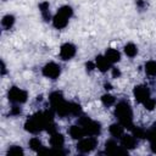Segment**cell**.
I'll use <instances>...</instances> for the list:
<instances>
[{
    "instance_id": "obj_16",
    "label": "cell",
    "mask_w": 156,
    "mask_h": 156,
    "mask_svg": "<svg viewBox=\"0 0 156 156\" xmlns=\"http://www.w3.org/2000/svg\"><path fill=\"white\" fill-rule=\"evenodd\" d=\"M105 57H106L111 63H116V62H118V61L121 60V54H119L118 50L110 48V49H107V50L105 51Z\"/></svg>"
},
{
    "instance_id": "obj_36",
    "label": "cell",
    "mask_w": 156,
    "mask_h": 156,
    "mask_svg": "<svg viewBox=\"0 0 156 156\" xmlns=\"http://www.w3.org/2000/svg\"><path fill=\"white\" fill-rule=\"evenodd\" d=\"M105 89H106V90H111V89H112L111 84H110V83H105Z\"/></svg>"
},
{
    "instance_id": "obj_33",
    "label": "cell",
    "mask_w": 156,
    "mask_h": 156,
    "mask_svg": "<svg viewBox=\"0 0 156 156\" xmlns=\"http://www.w3.org/2000/svg\"><path fill=\"white\" fill-rule=\"evenodd\" d=\"M111 71H112V77H113V78H119V77H121V71H119L118 68L112 67Z\"/></svg>"
},
{
    "instance_id": "obj_8",
    "label": "cell",
    "mask_w": 156,
    "mask_h": 156,
    "mask_svg": "<svg viewBox=\"0 0 156 156\" xmlns=\"http://www.w3.org/2000/svg\"><path fill=\"white\" fill-rule=\"evenodd\" d=\"M76 51H77V49L72 43H65L60 48V56L62 60L67 61V60H71L76 55Z\"/></svg>"
},
{
    "instance_id": "obj_18",
    "label": "cell",
    "mask_w": 156,
    "mask_h": 156,
    "mask_svg": "<svg viewBox=\"0 0 156 156\" xmlns=\"http://www.w3.org/2000/svg\"><path fill=\"white\" fill-rule=\"evenodd\" d=\"M39 10L41 13V17L45 21H50V11H49V2L48 1H43L39 4Z\"/></svg>"
},
{
    "instance_id": "obj_4",
    "label": "cell",
    "mask_w": 156,
    "mask_h": 156,
    "mask_svg": "<svg viewBox=\"0 0 156 156\" xmlns=\"http://www.w3.org/2000/svg\"><path fill=\"white\" fill-rule=\"evenodd\" d=\"M98 145V139L93 135H88L87 138H82L77 144V150L80 154H88L93 151Z\"/></svg>"
},
{
    "instance_id": "obj_14",
    "label": "cell",
    "mask_w": 156,
    "mask_h": 156,
    "mask_svg": "<svg viewBox=\"0 0 156 156\" xmlns=\"http://www.w3.org/2000/svg\"><path fill=\"white\" fill-rule=\"evenodd\" d=\"M67 24H68V18H66L65 16H62L60 13H56L52 17V26L56 29H63Z\"/></svg>"
},
{
    "instance_id": "obj_10",
    "label": "cell",
    "mask_w": 156,
    "mask_h": 156,
    "mask_svg": "<svg viewBox=\"0 0 156 156\" xmlns=\"http://www.w3.org/2000/svg\"><path fill=\"white\" fill-rule=\"evenodd\" d=\"M121 145L126 149V150H132L136 146V138L132 134H123L121 138Z\"/></svg>"
},
{
    "instance_id": "obj_24",
    "label": "cell",
    "mask_w": 156,
    "mask_h": 156,
    "mask_svg": "<svg viewBox=\"0 0 156 156\" xmlns=\"http://www.w3.org/2000/svg\"><path fill=\"white\" fill-rule=\"evenodd\" d=\"M101 101H102V104H104L105 106L110 107V106H112V105L116 102V99H115V96L111 95V94H104V95L101 96Z\"/></svg>"
},
{
    "instance_id": "obj_6",
    "label": "cell",
    "mask_w": 156,
    "mask_h": 156,
    "mask_svg": "<svg viewBox=\"0 0 156 156\" xmlns=\"http://www.w3.org/2000/svg\"><path fill=\"white\" fill-rule=\"evenodd\" d=\"M128 150H126L122 145H117V143L115 140H107L105 143V152L110 154V155H123L127 154Z\"/></svg>"
},
{
    "instance_id": "obj_34",
    "label": "cell",
    "mask_w": 156,
    "mask_h": 156,
    "mask_svg": "<svg viewBox=\"0 0 156 156\" xmlns=\"http://www.w3.org/2000/svg\"><path fill=\"white\" fill-rule=\"evenodd\" d=\"M150 144H151V151L152 152H155L156 154V140H154V141H150Z\"/></svg>"
},
{
    "instance_id": "obj_15",
    "label": "cell",
    "mask_w": 156,
    "mask_h": 156,
    "mask_svg": "<svg viewBox=\"0 0 156 156\" xmlns=\"http://www.w3.org/2000/svg\"><path fill=\"white\" fill-rule=\"evenodd\" d=\"M108 130H110V134H111L113 138H121V136L124 134V127H123L119 122L112 123V124L110 126Z\"/></svg>"
},
{
    "instance_id": "obj_30",
    "label": "cell",
    "mask_w": 156,
    "mask_h": 156,
    "mask_svg": "<svg viewBox=\"0 0 156 156\" xmlns=\"http://www.w3.org/2000/svg\"><path fill=\"white\" fill-rule=\"evenodd\" d=\"M22 113V108L18 104H13V106L10 108V116H20Z\"/></svg>"
},
{
    "instance_id": "obj_32",
    "label": "cell",
    "mask_w": 156,
    "mask_h": 156,
    "mask_svg": "<svg viewBox=\"0 0 156 156\" xmlns=\"http://www.w3.org/2000/svg\"><path fill=\"white\" fill-rule=\"evenodd\" d=\"M85 67H87V71L88 72H91V71H94L96 68V65H95V62H87Z\"/></svg>"
},
{
    "instance_id": "obj_29",
    "label": "cell",
    "mask_w": 156,
    "mask_h": 156,
    "mask_svg": "<svg viewBox=\"0 0 156 156\" xmlns=\"http://www.w3.org/2000/svg\"><path fill=\"white\" fill-rule=\"evenodd\" d=\"M23 150L21 146H17V145H13V146H10L9 150H7V155H23Z\"/></svg>"
},
{
    "instance_id": "obj_37",
    "label": "cell",
    "mask_w": 156,
    "mask_h": 156,
    "mask_svg": "<svg viewBox=\"0 0 156 156\" xmlns=\"http://www.w3.org/2000/svg\"><path fill=\"white\" fill-rule=\"evenodd\" d=\"M5 1H6V0H5Z\"/></svg>"
},
{
    "instance_id": "obj_28",
    "label": "cell",
    "mask_w": 156,
    "mask_h": 156,
    "mask_svg": "<svg viewBox=\"0 0 156 156\" xmlns=\"http://www.w3.org/2000/svg\"><path fill=\"white\" fill-rule=\"evenodd\" d=\"M143 105H144V107H145L146 110L152 111V110L156 107V100H155V99H152V98L150 96L149 99H146V100L143 102Z\"/></svg>"
},
{
    "instance_id": "obj_35",
    "label": "cell",
    "mask_w": 156,
    "mask_h": 156,
    "mask_svg": "<svg viewBox=\"0 0 156 156\" xmlns=\"http://www.w3.org/2000/svg\"><path fill=\"white\" fill-rule=\"evenodd\" d=\"M6 74V66L4 62H1V76H5Z\"/></svg>"
},
{
    "instance_id": "obj_25",
    "label": "cell",
    "mask_w": 156,
    "mask_h": 156,
    "mask_svg": "<svg viewBox=\"0 0 156 156\" xmlns=\"http://www.w3.org/2000/svg\"><path fill=\"white\" fill-rule=\"evenodd\" d=\"M69 112L72 116H80L82 115V107L77 102H69Z\"/></svg>"
},
{
    "instance_id": "obj_21",
    "label": "cell",
    "mask_w": 156,
    "mask_h": 156,
    "mask_svg": "<svg viewBox=\"0 0 156 156\" xmlns=\"http://www.w3.org/2000/svg\"><path fill=\"white\" fill-rule=\"evenodd\" d=\"M62 100H65V99H63V95H62L61 91H52V93L49 95V101H50L51 106L56 105L57 102H60V101H62Z\"/></svg>"
},
{
    "instance_id": "obj_20",
    "label": "cell",
    "mask_w": 156,
    "mask_h": 156,
    "mask_svg": "<svg viewBox=\"0 0 156 156\" xmlns=\"http://www.w3.org/2000/svg\"><path fill=\"white\" fill-rule=\"evenodd\" d=\"M145 72L150 77H156V61H147L145 63Z\"/></svg>"
},
{
    "instance_id": "obj_9",
    "label": "cell",
    "mask_w": 156,
    "mask_h": 156,
    "mask_svg": "<svg viewBox=\"0 0 156 156\" xmlns=\"http://www.w3.org/2000/svg\"><path fill=\"white\" fill-rule=\"evenodd\" d=\"M51 108H52L54 112L57 113L60 117H66V116L71 115V112H69V102H67L66 100H62V101L57 102L56 105L51 106Z\"/></svg>"
},
{
    "instance_id": "obj_26",
    "label": "cell",
    "mask_w": 156,
    "mask_h": 156,
    "mask_svg": "<svg viewBox=\"0 0 156 156\" xmlns=\"http://www.w3.org/2000/svg\"><path fill=\"white\" fill-rule=\"evenodd\" d=\"M132 132H133V135L136 138V139H144L145 135H146V130L141 127H134L132 128Z\"/></svg>"
},
{
    "instance_id": "obj_19",
    "label": "cell",
    "mask_w": 156,
    "mask_h": 156,
    "mask_svg": "<svg viewBox=\"0 0 156 156\" xmlns=\"http://www.w3.org/2000/svg\"><path fill=\"white\" fill-rule=\"evenodd\" d=\"M124 54H126L128 57H134V56H136V54H138V48H136V45L133 44V43L126 44V46H124Z\"/></svg>"
},
{
    "instance_id": "obj_2",
    "label": "cell",
    "mask_w": 156,
    "mask_h": 156,
    "mask_svg": "<svg viewBox=\"0 0 156 156\" xmlns=\"http://www.w3.org/2000/svg\"><path fill=\"white\" fill-rule=\"evenodd\" d=\"M78 124L83 127L84 132L87 135H93V136H96L100 134L101 132V124L94 119H91L90 117L88 116H84V115H80L79 118H78Z\"/></svg>"
},
{
    "instance_id": "obj_13",
    "label": "cell",
    "mask_w": 156,
    "mask_h": 156,
    "mask_svg": "<svg viewBox=\"0 0 156 156\" xmlns=\"http://www.w3.org/2000/svg\"><path fill=\"white\" fill-rule=\"evenodd\" d=\"M50 145L52 147H63L65 145V136L56 132V133H52L51 136H50Z\"/></svg>"
},
{
    "instance_id": "obj_3",
    "label": "cell",
    "mask_w": 156,
    "mask_h": 156,
    "mask_svg": "<svg viewBox=\"0 0 156 156\" xmlns=\"http://www.w3.org/2000/svg\"><path fill=\"white\" fill-rule=\"evenodd\" d=\"M7 98H9V100H10L12 104H18V105H21V104H24V102L27 101L28 94H27L26 90L18 88V87H12V88H10V90H9V93H7Z\"/></svg>"
},
{
    "instance_id": "obj_31",
    "label": "cell",
    "mask_w": 156,
    "mask_h": 156,
    "mask_svg": "<svg viewBox=\"0 0 156 156\" xmlns=\"http://www.w3.org/2000/svg\"><path fill=\"white\" fill-rule=\"evenodd\" d=\"M136 7L140 9V10H144L146 7V1L145 0H136Z\"/></svg>"
},
{
    "instance_id": "obj_1",
    "label": "cell",
    "mask_w": 156,
    "mask_h": 156,
    "mask_svg": "<svg viewBox=\"0 0 156 156\" xmlns=\"http://www.w3.org/2000/svg\"><path fill=\"white\" fill-rule=\"evenodd\" d=\"M115 116L118 119V122L128 129L133 128V111L128 102L121 101L115 107Z\"/></svg>"
},
{
    "instance_id": "obj_23",
    "label": "cell",
    "mask_w": 156,
    "mask_h": 156,
    "mask_svg": "<svg viewBox=\"0 0 156 156\" xmlns=\"http://www.w3.org/2000/svg\"><path fill=\"white\" fill-rule=\"evenodd\" d=\"M29 147H30L32 150L37 151V152H40V151L44 149L41 141H40L38 138H32V139L29 140Z\"/></svg>"
},
{
    "instance_id": "obj_12",
    "label": "cell",
    "mask_w": 156,
    "mask_h": 156,
    "mask_svg": "<svg viewBox=\"0 0 156 156\" xmlns=\"http://www.w3.org/2000/svg\"><path fill=\"white\" fill-rule=\"evenodd\" d=\"M68 133H69L71 138H72V139H76V140H80L82 138H84V136L87 135L85 132H84V129H83V127L79 126V124L72 126V127L69 128Z\"/></svg>"
},
{
    "instance_id": "obj_11",
    "label": "cell",
    "mask_w": 156,
    "mask_h": 156,
    "mask_svg": "<svg viewBox=\"0 0 156 156\" xmlns=\"http://www.w3.org/2000/svg\"><path fill=\"white\" fill-rule=\"evenodd\" d=\"M95 65H96V68L101 72H107L110 68H111V62L105 57V55H99L96 56L95 58Z\"/></svg>"
},
{
    "instance_id": "obj_7",
    "label": "cell",
    "mask_w": 156,
    "mask_h": 156,
    "mask_svg": "<svg viewBox=\"0 0 156 156\" xmlns=\"http://www.w3.org/2000/svg\"><path fill=\"white\" fill-rule=\"evenodd\" d=\"M133 94H134V98L138 102L143 104L146 99L150 98V89L146 87V85H136L133 90Z\"/></svg>"
},
{
    "instance_id": "obj_22",
    "label": "cell",
    "mask_w": 156,
    "mask_h": 156,
    "mask_svg": "<svg viewBox=\"0 0 156 156\" xmlns=\"http://www.w3.org/2000/svg\"><path fill=\"white\" fill-rule=\"evenodd\" d=\"M57 13H60V15H62V16H65L66 18H71L72 16H73V9L71 7V6H68V5H63V6H61L58 10H57Z\"/></svg>"
},
{
    "instance_id": "obj_5",
    "label": "cell",
    "mask_w": 156,
    "mask_h": 156,
    "mask_svg": "<svg viewBox=\"0 0 156 156\" xmlns=\"http://www.w3.org/2000/svg\"><path fill=\"white\" fill-rule=\"evenodd\" d=\"M41 72H43L44 77H46L49 79H56L61 74V67L55 62H49L43 67Z\"/></svg>"
},
{
    "instance_id": "obj_17",
    "label": "cell",
    "mask_w": 156,
    "mask_h": 156,
    "mask_svg": "<svg viewBox=\"0 0 156 156\" xmlns=\"http://www.w3.org/2000/svg\"><path fill=\"white\" fill-rule=\"evenodd\" d=\"M15 24V16L12 15H6L1 20V26L4 29H11Z\"/></svg>"
},
{
    "instance_id": "obj_27",
    "label": "cell",
    "mask_w": 156,
    "mask_h": 156,
    "mask_svg": "<svg viewBox=\"0 0 156 156\" xmlns=\"http://www.w3.org/2000/svg\"><path fill=\"white\" fill-rule=\"evenodd\" d=\"M145 138L149 140V141H154L156 140V123H154L147 130H146V135Z\"/></svg>"
}]
</instances>
